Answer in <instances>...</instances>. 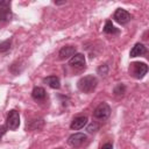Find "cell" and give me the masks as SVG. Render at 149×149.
Wrapping results in <instances>:
<instances>
[{"label": "cell", "instance_id": "obj_4", "mask_svg": "<svg viewBox=\"0 0 149 149\" xmlns=\"http://www.w3.org/2000/svg\"><path fill=\"white\" fill-rule=\"evenodd\" d=\"M6 126L7 128H9L10 130H15L19 128L20 126V114L17 111L12 109L8 115H7V121H6Z\"/></svg>", "mask_w": 149, "mask_h": 149}, {"label": "cell", "instance_id": "obj_14", "mask_svg": "<svg viewBox=\"0 0 149 149\" xmlns=\"http://www.w3.org/2000/svg\"><path fill=\"white\" fill-rule=\"evenodd\" d=\"M45 95H47V93H45V90H44L43 87L36 86V87H34V90H33V92H31V97H33V99L36 100V101L43 100V99L45 98Z\"/></svg>", "mask_w": 149, "mask_h": 149}, {"label": "cell", "instance_id": "obj_6", "mask_svg": "<svg viewBox=\"0 0 149 149\" xmlns=\"http://www.w3.org/2000/svg\"><path fill=\"white\" fill-rule=\"evenodd\" d=\"M113 19H114L118 23H120V24H126V23H128V22L132 20V15H130L126 9H123V8H118V9L114 12V14H113Z\"/></svg>", "mask_w": 149, "mask_h": 149}, {"label": "cell", "instance_id": "obj_3", "mask_svg": "<svg viewBox=\"0 0 149 149\" xmlns=\"http://www.w3.org/2000/svg\"><path fill=\"white\" fill-rule=\"evenodd\" d=\"M109 115H111V107L106 102H100L93 112V116L95 119H99V120H105Z\"/></svg>", "mask_w": 149, "mask_h": 149}, {"label": "cell", "instance_id": "obj_21", "mask_svg": "<svg viewBox=\"0 0 149 149\" xmlns=\"http://www.w3.org/2000/svg\"><path fill=\"white\" fill-rule=\"evenodd\" d=\"M101 149H113V146H112L111 143H105V144L101 147Z\"/></svg>", "mask_w": 149, "mask_h": 149}, {"label": "cell", "instance_id": "obj_19", "mask_svg": "<svg viewBox=\"0 0 149 149\" xmlns=\"http://www.w3.org/2000/svg\"><path fill=\"white\" fill-rule=\"evenodd\" d=\"M98 128H99V126H98L95 122H93V123H91V125L87 127V132H88V133H94V132L98 130Z\"/></svg>", "mask_w": 149, "mask_h": 149}, {"label": "cell", "instance_id": "obj_16", "mask_svg": "<svg viewBox=\"0 0 149 149\" xmlns=\"http://www.w3.org/2000/svg\"><path fill=\"white\" fill-rule=\"evenodd\" d=\"M10 44H12V40H5L2 42H0V54H5L10 49Z\"/></svg>", "mask_w": 149, "mask_h": 149}, {"label": "cell", "instance_id": "obj_9", "mask_svg": "<svg viewBox=\"0 0 149 149\" xmlns=\"http://www.w3.org/2000/svg\"><path fill=\"white\" fill-rule=\"evenodd\" d=\"M74 54H76V47H73V45H65V47H63L59 50L58 56H59V59H69Z\"/></svg>", "mask_w": 149, "mask_h": 149}, {"label": "cell", "instance_id": "obj_13", "mask_svg": "<svg viewBox=\"0 0 149 149\" xmlns=\"http://www.w3.org/2000/svg\"><path fill=\"white\" fill-rule=\"evenodd\" d=\"M43 81L45 84H48L51 88H56L58 90L61 87V81H59V78L56 77V76H49V77H45L43 79Z\"/></svg>", "mask_w": 149, "mask_h": 149}, {"label": "cell", "instance_id": "obj_8", "mask_svg": "<svg viewBox=\"0 0 149 149\" xmlns=\"http://www.w3.org/2000/svg\"><path fill=\"white\" fill-rule=\"evenodd\" d=\"M69 64L72 68H85V56L83 54H74L70 58Z\"/></svg>", "mask_w": 149, "mask_h": 149}, {"label": "cell", "instance_id": "obj_5", "mask_svg": "<svg viewBox=\"0 0 149 149\" xmlns=\"http://www.w3.org/2000/svg\"><path fill=\"white\" fill-rule=\"evenodd\" d=\"M12 19V9H10V1L1 0L0 1V21H9Z\"/></svg>", "mask_w": 149, "mask_h": 149}, {"label": "cell", "instance_id": "obj_15", "mask_svg": "<svg viewBox=\"0 0 149 149\" xmlns=\"http://www.w3.org/2000/svg\"><path fill=\"white\" fill-rule=\"evenodd\" d=\"M104 33H106V34H118L119 33V29H116L113 26L112 21L107 20L106 23H105V26H104Z\"/></svg>", "mask_w": 149, "mask_h": 149}, {"label": "cell", "instance_id": "obj_20", "mask_svg": "<svg viewBox=\"0 0 149 149\" xmlns=\"http://www.w3.org/2000/svg\"><path fill=\"white\" fill-rule=\"evenodd\" d=\"M6 132H7V126H5V125L0 126V140H1V137L5 135Z\"/></svg>", "mask_w": 149, "mask_h": 149}, {"label": "cell", "instance_id": "obj_18", "mask_svg": "<svg viewBox=\"0 0 149 149\" xmlns=\"http://www.w3.org/2000/svg\"><path fill=\"white\" fill-rule=\"evenodd\" d=\"M97 72H98L100 76H106L107 72H108V65H107V64H104V65L99 66L98 70H97Z\"/></svg>", "mask_w": 149, "mask_h": 149}, {"label": "cell", "instance_id": "obj_22", "mask_svg": "<svg viewBox=\"0 0 149 149\" xmlns=\"http://www.w3.org/2000/svg\"><path fill=\"white\" fill-rule=\"evenodd\" d=\"M57 149H63V148H57Z\"/></svg>", "mask_w": 149, "mask_h": 149}, {"label": "cell", "instance_id": "obj_1", "mask_svg": "<svg viewBox=\"0 0 149 149\" xmlns=\"http://www.w3.org/2000/svg\"><path fill=\"white\" fill-rule=\"evenodd\" d=\"M97 85H98V79L93 74H87L85 77H81L77 81V87L83 93H90L94 91Z\"/></svg>", "mask_w": 149, "mask_h": 149}, {"label": "cell", "instance_id": "obj_10", "mask_svg": "<svg viewBox=\"0 0 149 149\" xmlns=\"http://www.w3.org/2000/svg\"><path fill=\"white\" fill-rule=\"evenodd\" d=\"M43 127H44V120L42 118H37V119L30 120L26 125V129L27 130H41Z\"/></svg>", "mask_w": 149, "mask_h": 149}, {"label": "cell", "instance_id": "obj_7", "mask_svg": "<svg viewBox=\"0 0 149 149\" xmlns=\"http://www.w3.org/2000/svg\"><path fill=\"white\" fill-rule=\"evenodd\" d=\"M86 140H87V136L85 134H83V133H74V134H72V135L69 136L68 143L71 147L77 148V147H80L81 144H84V142Z\"/></svg>", "mask_w": 149, "mask_h": 149}, {"label": "cell", "instance_id": "obj_11", "mask_svg": "<svg viewBox=\"0 0 149 149\" xmlns=\"http://www.w3.org/2000/svg\"><path fill=\"white\" fill-rule=\"evenodd\" d=\"M87 123V116H77L72 120L71 125H70V128L72 130H78V129H81L84 128V126H86Z\"/></svg>", "mask_w": 149, "mask_h": 149}, {"label": "cell", "instance_id": "obj_2", "mask_svg": "<svg viewBox=\"0 0 149 149\" xmlns=\"http://www.w3.org/2000/svg\"><path fill=\"white\" fill-rule=\"evenodd\" d=\"M129 72L137 79L143 78L148 72V65L142 62H134L129 66Z\"/></svg>", "mask_w": 149, "mask_h": 149}, {"label": "cell", "instance_id": "obj_17", "mask_svg": "<svg viewBox=\"0 0 149 149\" xmlns=\"http://www.w3.org/2000/svg\"><path fill=\"white\" fill-rule=\"evenodd\" d=\"M113 92H114L115 95H123L125 92H126V86H125L123 84H118V85L114 87Z\"/></svg>", "mask_w": 149, "mask_h": 149}, {"label": "cell", "instance_id": "obj_12", "mask_svg": "<svg viewBox=\"0 0 149 149\" xmlns=\"http://www.w3.org/2000/svg\"><path fill=\"white\" fill-rule=\"evenodd\" d=\"M146 52H147L146 45L142 44V43H136V44L132 48V50H130V52H129V56H130V57H137V56L144 55Z\"/></svg>", "mask_w": 149, "mask_h": 149}]
</instances>
